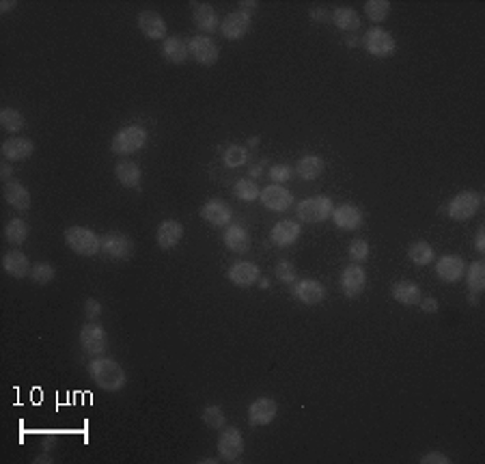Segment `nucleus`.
I'll return each instance as SVG.
<instances>
[{
  "label": "nucleus",
  "mask_w": 485,
  "mask_h": 464,
  "mask_svg": "<svg viewBox=\"0 0 485 464\" xmlns=\"http://www.w3.org/2000/svg\"><path fill=\"white\" fill-rule=\"evenodd\" d=\"M65 242L76 255L82 257H93L102 251V238L86 227H70L65 231Z\"/></svg>",
  "instance_id": "f03ea898"
},
{
  "label": "nucleus",
  "mask_w": 485,
  "mask_h": 464,
  "mask_svg": "<svg viewBox=\"0 0 485 464\" xmlns=\"http://www.w3.org/2000/svg\"><path fill=\"white\" fill-rule=\"evenodd\" d=\"M84 316H86V320H97L102 316V304L95 298H86L84 300Z\"/></svg>",
  "instance_id": "a18cd8bd"
},
{
  "label": "nucleus",
  "mask_w": 485,
  "mask_h": 464,
  "mask_svg": "<svg viewBox=\"0 0 485 464\" xmlns=\"http://www.w3.org/2000/svg\"><path fill=\"white\" fill-rule=\"evenodd\" d=\"M192 20L198 31H203L207 35L216 33L220 29V22H218V15H216V9L212 5H194V11H192Z\"/></svg>",
  "instance_id": "a878e982"
},
{
  "label": "nucleus",
  "mask_w": 485,
  "mask_h": 464,
  "mask_svg": "<svg viewBox=\"0 0 485 464\" xmlns=\"http://www.w3.org/2000/svg\"><path fill=\"white\" fill-rule=\"evenodd\" d=\"M363 46L369 54L378 56V59H386L392 56L397 50V43L392 39V35L384 29H369L363 37Z\"/></svg>",
  "instance_id": "39448f33"
},
{
  "label": "nucleus",
  "mask_w": 485,
  "mask_h": 464,
  "mask_svg": "<svg viewBox=\"0 0 485 464\" xmlns=\"http://www.w3.org/2000/svg\"><path fill=\"white\" fill-rule=\"evenodd\" d=\"M233 192H235V196L239 199V201H244V203L257 201V199H259V194H261L259 186H257L253 180H244V178L235 182V188H233Z\"/></svg>",
  "instance_id": "e433bc0d"
},
{
  "label": "nucleus",
  "mask_w": 485,
  "mask_h": 464,
  "mask_svg": "<svg viewBox=\"0 0 485 464\" xmlns=\"http://www.w3.org/2000/svg\"><path fill=\"white\" fill-rule=\"evenodd\" d=\"M333 22H335V26L341 29V31H358L360 24H363L358 11L356 9H349V7L335 9L333 11Z\"/></svg>",
  "instance_id": "2f4dec72"
},
{
  "label": "nucleus",
  "mask_w": 485,
  "mask_h": 464,
  "mask_svg": "<svg viewBox=\"0 0 485 464\" xmlns=\"http://www.w3.org/2000/svg\"><path fill=\"white\" fill-rule=\"evenodd\" d=\"M466 272V261L459 255H443L436 261V274L445 283H457Z\"/></svg>",
  "instance_id": "4468645a"
},
{
  "label": "nucleus",
  "mask_w": 485,
  "mask_h": 464,
  "mask_svg": "<svg viewBox=\"0 0 485 464\" xmlns=\"http://www.w3.org/2000/svg\"><path fill=\"white\" fill-rule=\"evenodd\" d=\"M276 277L278 281L283 283H287V285H294L296 283V268H294V263L289 259H280L276 263Z\"/></svg>",
  "instance_id": "79ce46f5"
},
{
  "label": "nucleus",
  "mask_w": 485,
  "mask_h": 464,
  "mask_svg": "<svg viewBox=\"0 0 485 464\" xmlns=\"http://www.w3.org/2000/svg\"><path fill=\"white\" fill-rule=\"evenodd\" d=\"M483 290H485V261L477 259L468 268V292L479 296Z\"/></svg>",
  "instance_id": "f704fd0d"
},
{
  "label": "nucleus",
  "mask_w": 485,
  "mask_h": 464,
  "mask_svg": "<svg viewBox=\"0 0 485 464\" xmlns=\"http://www.w3.org/2000/svg\"><path fill=\"white\" fill-rule=\"evenodd\" d=\"M239 7H241V11H253V9H257L259 7V3H257V0H246V3H244V0H241V3H239Z\"/></svg>",
  "instance_id": "603ef678"
},
{
  "label": "nucleus",
  "mask_w": 485,
  "mask_h": 464,
  "mask_svg": "<svg viewBox=\"0 0 485 464\" xmlns=\"http://www.w3.org/2000/svg\"><path fill=\"white\" fill-rule=\"evenodd\" d=\"M162 56L173 65H184L190 56L188 41H184L182 37H166L162 43Z\"/></svg>",
  "instance_id": "b1692460"
},
{
  "label": "nucleus",
  "mask_w": 485,
  "mask_h": 464,
  "mask_svg": "<svg viewBox=\"0 0 485 464\" xmlns=\"http://www.w3.org/2000/svg\"><path fill=\"white\" fill-rule=\"evenodd\" d=\"M80 346L86 355H104L108 348L106 328L95 322H86L80 330Z\"/></svg>",
  "instance_id": "0eeeda50"
},
{
  "label": "nucleus",
  "mask_w": 485,
  "mask_h": 464,
  "mask_svg": "<svg viewBox=\"0 0 485 464\" xmlns=\"http://www.w3.org/2000/svg\"><path fill=\"white\" fill-rule=\"evenodd\" d=\"M367 285V272L358 263H349L341 272V290L347 298H356Z\"/></svg>",
  "instance_id": "ddd939ff"
},
{
  "label": "nucleus",
  "mask_w": 485,
  "mask_h": 464,
  "mask_svg": "<svg viewBox=\"0 0 485 464\" xmlns=\"http://www.w3.org/2000/svg\"><path fill=\"white\" fill-rule=\"evenodd\" d=\"M138 29L147 39L153 41H164L166 39V22L158 11H141L138 13Z\"/></svg>",
  "instance_id": "2eb2a0df"
},
{
  "label": "nucleus",
  "mask_w": 485,
  "mask_h": 464,
  "mask_svg": "<svg viewBox=\"0 0 485 464\" xmlns=\"http://www.w3.org/2000/svg\"><path fill=\"white\" fill-rule=\"evenodd\" d=\"M475 247H477V253H479V255L485 253V227H479L477 238H475Z\"/></svg>",
  "instance_id": "09e8293b"
},
{
  "label": "nucleus",
  "mask_w": 485,
  "mask_h": 464,
  "mask_svg": "<svg viewBox=\"0 0 485 464\" xmlns=\"http://www.w3.org/2000/svg\"><path fill=\"white\" fill-rule=\"evenodd\" d=\"M24 115L19 113L17 108H3L0 110V125H3L7 132H19L24 130Z\"/></svg>",
  "instance_id": "c9c22d12"
},
{
  "label": "nucleus",
  "mask_w": 485,
  "mask_h": 464,
  "mask_svg": "<svg viewBox=\"0 0 485 464\" xmlns=\"http://www.w3.org/2000/svg\"><path fill=\"white\" fill-rule=\"evenodd\" d=\"M251 24H253L251 13L241 11V9L239 11H231L223 20V24H220V33H223V37L229 39V41H237V39H241L251 31Z\"/></svg>",
  "instance_id": "9b49d317"
},
{
  "label": "nucleus",
  "mask_w": 485,
  "mask_h": 464,
  "mask_svg": "<svg viewBox=\"0 0 485 464\" xmlns=\"http://www.w3.org/2000/svg\"><path fill=\"white\" fill-rule=\"evenodd\" d=\"M13 7H15V0H5V3H0V11H3V13L11 11Z\"/></svg>",
  "instance_id": "864d4df0"
},
{
  "label": "nucleus",
  "mask_w": 485,
  "mask_h": 464,
  "mask_svg": "<svg viewBox=\"0 0 485 464\" xmlns=\"http://www.w3.org/2000/svg\"><path fill=\"white\" fill-rule=\"evenodd\" d=\"M184 238V225L180 223V220H164V223L158 227V233H156V240H158V247L162 251H168L173 247H177L180 242Z\"/></svg>",
  "instance_id": "412c9836"
},
{
  "label": "nucleus",
  "mask_w": 485,
  "mask_h": 464,
  "mask_svg": "<svg viewBox=\"0 0 485 464\" xmlns=\"http://www.w3.org/2000/svg\"><path fill=\"white\" fill-rule=\"evenodd\" d=\"M333 223L339 229L354 231L363 225V212L351 203H341L333 210Z\"/></svg>",
  "instance_id": "6ab92c4d"
},
{
  "label": "nucleus",
  "mask_w": 485,
  "mask_h": 464,
  "mask_svg": "<svg viewBox=\"0 0 485 464\" xmlns=\"http://www.w3.org/2000/svg\"><path fill=\"white\" fill-rule=\"evenodd\" d=\"M434 249L429 242L421 240V242H414V245L410 247L408 251V257L412 263H416V266H429V263H434Z\"/></svg>",
  "instance_id": "72a5a7b5"
},
{
  "label": "nucleus",
  "mask_w": 485,
  "mask_h": 464,
  "mask_svg": "<svg viewBox=\"0 0 485 464\" xmlns=\"http://www.w3.org/2000/svg\"><path fill=\"white\" fill-rule=\"evenodd\" d=\"M201 218L214 227H227L233 218V212L225 201H220V199H209L201 208Z\"/></svg>",
  "instance_id": "f3484780"
},
{
  "label": "nucleus",
  "mask_w": 485,
  "mask_h": 464,
  "mask_svg": "<svg viewBox=\"0 0 485 464\" xmlns=\"http://www.w3.org/2000/svg\"><path fill=\"white\" fill-rule=\"evenodd\" d=\"M294 173H296V169H292L289 164H274V167L270 169V180H272L274 184L289 182V180L294 178Z\"/></svg>",
  "instance_id": "37998d69"
},
{
  "label": "nucleus",
  "mask_w": 485,
  "mask_h": 464,
  "mask_svg": "<svg viewBox=\"0 0 485 464\" xmlns=\"http://www.w3.org/2000/svg\"><path fill=\"white\" fill-rule=\"evenodd\" d=\"M311 17H313V20H317V22H326V20H330V15H328V13H326V9H321V7L311 9Z\"/></svg>",
  "instance_id": "3c124183"
},
{
  "label": "nucleus",
  "mask_w": 485,
  "mask_h": 464,
  "mask_svg": "<svg viewBox=\"0 0 485 464\" xmlns=\"http://www.w3.org/2000/svg\"><path fill=\"white\" fill-rule=\"evenodd\" d=\"M259 196H261V203L266 206L268 210H272V212H285V210H289L292 203H294V194L280 184L266 186L261 190Z\"/></svg>",
  "instance_id": "f8f14e48"
},
{
  "label": "nucleus",
  "mask_w": 485,
  "mask_h": 464,
  "mask_svg": "<svg viewBox=\"0 0 485 464\" xmlns=\"http://www.w3.org/2000/svg\"><path fill=\"white\" fill-rule=\"evenodd\" d=\"M296 173H298V178H302L306 182H313L324 173V160L319 156H304L298 160Z\"/></svg>",
  "instance_id": "7c9ffc66"
},
{
  "label": "nucleus",
  "mask_w": 485,
  "mask_h": 464,
  "mask_svg": "<svg viewBox=\"0 0 485 464\" xmlns=\"http://www.w3.org/2000/svg\"><path fill=\"white\" fill-rule=\"evenodd\" d=\"M300 233H302V229H300L298 223H294V220H280V223H276L272 227L270 238H272V242L276 247H292L294 242L300 238Z\"/></svg>",
  "instance_id": "393cba45"
},
{
  "label": "nucleus",
  "mask_w": 485,
  "mask_h": 464,
  "mask_svg": "<svg viewBox=\"0 0 485 464\" xmlns=\"http://www.w3.org/2000/svg\"><path fill=\"white\" fill-rule=\"evenodd\" d=\"M89 373H91L93 382L104 391H121L127 382L123 367L117 361L106 359V357L93 359L89 365Z\"/></svg>",
  "instance_id": "f257e3e1"
},
{
  "label": "nucleus",
  "mask_w": 485,
  "mask_h": 464,
  "mask_svg": "<svg viewBox=\"0 0 485 464\" xmlns=\"http://www.w3.org/2000/svg\"><path fill=\"white\" fill-rule=\"evenodd\" d=\"M292 294H294L300 302H304V304H319V302H324V298H326V287H324L319 281L304 279V281L294 283Z\"/></svg>",
  "instance_id": "a211bd4d"
},
{
  "label": "nucleus",
  "mask_w": 485,
  "mask_h": 464,
  "mask_svg": "<svg viewBox=\"0 0 485 464\" xmlns=\"http://www.w3.org/2000/svg\"><path fill=\"white\" fill-rule=\"evenodd\" d=\"M390 13V3L388 0H369V3H365V15L371 20V22H384Z\"/></svg>",
  "instance_id": "4c0bfd02"
},
{
  "label": "nucleus",
  "mask_w": 485,
  "mask_h": 464,
  "mask_svg": "<svg viewBox=\"0 0 485 464\" xmlns=\"http://www.w3.org/2000/svg\"><path fill=\"white\" fill-rule=\"evenodd\" d=\"M35 151V145L31 139H24V137H11L3 143V156L9 160V162H22L33 156Z\"/></svg>",
  "instance_id": "aec40b11"
},
{
  "label": "nucleus",
  "mask_w": 485,
  "mask_h": 464,
  "mask_svg": "<svg viewBox=\"0 0 485 464\" xmlns=\"http://www.w3.org/2000/svg\"><path fill=\"white\" fill-rule=\"evenodd\" d=\"M392 298L397 302L406 304V307H412V304L421 302L423 294H421V287H418L416 283H412V281H397L392 285Z\"/></svg>",
  "instance_id": "bb28decb"
},
{
  "label": "nucleus",
  "mask_w": 485,
  "mask_h": 464,
  "mask_svg": "<svg viewBox=\"0 0 485 464\" xmlns=\"http://www.w3.org/2000/svg\"><path fill=\"white\" fill-rule=\"evenodd\" d=\"M29 238V225L22 218H11L5 225V240L13 247H19L22 242H26Z\"/></svg>",
  "instance_id": "473e14b6"
},
{
  "label": "nucleus",
  "mask_w": 485,
  "mask_h": 464,
  "mask_svg": "<svg viewBox=\"0 0 485 464\" xmlns=\"http://www.w3.org/2000/svg\"><path fill=\"white\" fill-rule=\"evenodd\" d=\"M246 160H248V151H246V147H241V145H229L227 151H225V156H223V162L229 169L244 167Z\"/></svg>",
  "instance_id": "58836bf2"
},
{
  "label": "nucleus",
  "mask_w": 485,
  "mask_h": 464,
  "mask_svg": "<svg viewBox=\"0 0 485 464\" xmlns=\"http://www.w3.org/2000/svg\"><path fill=\"white\" fill-rule=\"evenodd\" d=\"M56 270L54 266H50V263L41 261V263H35V266L31 268V279L37 283V285H48L52 279H54Z\"/></svg>",
  "instance_id": "ea45409f"
},
{
  "label": "nucleus",
  "mask_w": 485,
  "mask_h": 464,
  "mask_svg": "<svg viewBox=\"0 0 485 464\" xmlns=\"http://www.w3.org/2000/svg\"><path fill=\"white\" fill-rule=\"evenodd\" d=\"M470 304H477V294H470Z\"/></svg>",
  "instance_id": "6e6d98bb"
},
{
  "label": "nucleus",
  "mask_w": 485,
  "mask_h": 464,
  "mask_svg": "<svg viewBox=\"0 0 485 464\" xmlns=\"http://www.w3.org/2000/svg\"><path fill=\"white\" fill-rule=\"evenodd\" d=\"M0 178H3V182H11L13 178V167L11 164H3V169H0Z\"/></svg>",
  "instance_id": "8fccbe9b"
},
{
  "label": "nucleus",
  "mask_w": 485,
  "mask_h": 464,
  "mask_svg": "<svg viewBox=\"0 0 485 464\" xmlns=\"http://www.w3.org/2000/svg\"><path fill=\"white\" fill-rule=\"evenodd\" d=\"M31 261L22 251H9L3 257V270L13 279H24L31 274Z\"/></svg>",
  "instance_id": "5701e85b"
},
{
  "label": "nucleus",
  "mask_w": 485,
  "mask_h": 464,
  "mask_svg": "<svg viewBox=\"0 0 485 464\" xmlns=\"http://www.w3.org/2000/svg\"><path fill=\"white\" fill-rule=\"evenodd\" d=\"M188 48H190V54L194 56V61L205 65V68H212V65L218 63L220 50H218L216 41L209 35H196V37H192L188 41Z\"/></svg>",
  "instance_id": "1a4fd4ad"
},
{
  "label": "nucleus",
  "mask_w": 485,
  "mask_h": 464,
  "mask_svg": "<svg viewBox=\"0 0 485 464\" xmlns=\"http://www.w3.org/2000/svg\"><path fill=\"white\" fill-rule=\"evenodd\" d=\"M218 454L225 462H235L244 454V436L237 428H225L218 438Z\"/></svg>",
  "instance_id": "6e6552de"
},
{
  "label": "nucleus",
  "mask_w": 485,
  "mask_h": 464,
  "mask_svg": "<svg viewBox=\"0 0 485 464\" xmlns=\"http://www.w3.org/2000/svg\"><path fill=\"white\" fill-rule=\"evenodd\" d=\"M481 208V194L475 190H464L451 199L449 216L453 220H470Z\"/></svg>",
  "instance_id": "423d86ee"
},
{
  "label": "nucleus",
  "mask_w": 485,
  "mask_h": 464,
  "mask_svg": "<svg viewBox=\"0 0 485 464\" xmlns=\"http://www.w3.org/2000/svg\"><path fill=\"white\" fill-rule=\"evenodd\" d=\"M203 424L212 430H220L225 424H227V417L223 412V408L220 406H207L203 410Z\"/></svg>",
  "instance_id": "a19ab883"
},
{
  "label": "nucleus",
  "mask_w": 485,
  "mask_h": 464,
  "mask_svg": "<svg viewBox=\"0 0 485 464\" xmlns=\"http://www.w3.org/2000/svg\"><path fill=\"white\" fill-rule=\"evenodd\" d=\"M145 143H147V130L141 125H127L113 137L110 149H113L117 156H129V153L141 151Z\"/></svg>",
  "instance_id": "20e7f679"
},
{
  "label": "nucleus",
  "mask_w": 485,
  "mask_h": 464,
  "mask_svg": "<svg viewBox=\"0 0 485 464\" xmlns=\"http://www.w3.org/2000/svg\"><path fill=\"white\" fill-rule=\"evenodd\" d=\"M115 175L121 182V186H125V188H136L141 184V178H143L141 167L132 160H119L115 167Z\"/></svg>",
  "instance_id": "c85d7f7f"
},
{
  "label": "nucleus",
  "mask_w": 485,
  "mask_h": 464,
  "mask_svg": "<svg viewBox=\"0 0 485 464\" xmlns=\"http://www.w3.org/2000/svg\"><path fill=\"white\" fill-rule=\"evenodd\" d=\"M259 173H261V167H255V169H251V175H253V178H257Z\"/></svg>",
  "instance_id": "5fc2aeb1"
},
{
  "label": "nucleus",
  "mask_w": 485,
  "mask_h": 464,
  "mask_svg": "<svg viewBox=\"0 0 485 464\" xmlns=\"http://www.w3.org/2000/svg\"><path fill=\"white\" fill-rule=\"evenodd\" d=\"M278 412V404L272 397H257V400L248 406V422L251 426H268L274 422Z\"/></svg>",
  "instance_id": "dca6fc26"
},
{
  "label": "nucleus",
  "mask_w": 485,
  "mask_h": 464,
  "mask_svg": "<svg viewBox=\"0 0 485 464\" xmlns=\"http://www.w3.org/2000/svg\"><path fill=\"white\" fill-rule=\"evenodd\" d=\"M227 277L237 287H251L259 281V268L253 261H235L229 268Z\"/></svg>",
  "instance_id": "4be33fe9"
},
{
  "label": "nucleus",
  "mask_w": 485,
  "mask_h": 464,
  "mask_svg": "<svg viewBox=\"0 0 485 464\" xmlns=\"http://www.w3.org/2000/svg\"><path fill=\"white\" fill-rule=\"evenodd\" d=\"M434 462L436 464H449V458L445 454H440V451H431V454L421 458V464H434Z\"/></svg>",
  "instance_id": "49530a36"
},
{
  "label": "nucleus",
  "mask_w": 485,
  "mask_h": 464,
  "mask_svg": "<svg viewBox=\"0 0 485 464\" xmlns=\"http://www.w3.org/2000/svg\"><path fill=\"white\" fill-rule=\"evenodd\" d=\"M102 251L110 259H129L134 253V242L121 231H110L102 238Z\"/></svg>",
  "instance_id": "9d476101"
},
{
  "label": "nucleus",
  "mask_w": 485,
  "mask_h": 464,
  "mask_svg": "<svg viewBox=\"0 0 485 464\" xmlns=\"http://www.w3.org/2000/svg\"><path fill=\"white\" fill-rule=\"evenodd\" d=\"M5 199L7 203L15 210H29L31 208V192L24 184H19L15 180L5 184Z\"/></svg>",
  "instance_id": "cd10ccee"
},
{
  "label": "nucleus",
  "mask_w": 485,
  "mask_h": 464,
  "mask_svg": "<svg viewBox=\"0 0 485 464\" xmlns=\"http://www.w3.org/2000/svg\"><path fill=\"white\" fill-rule=\"evenodd\" d=\"M349 257L354 259L356 263L358 261H367V257H369V245L365 240H354L349 245Z\"/></svg>",
  "instance_id": "c03bdc74"
},
{
  "label": "nucleus",
  "mask_w": 485,
  "mask_h": 464,
  "mask_svg": "<svg viewBox=\"0 0 485 464\" xmlns=\"http://www.w3.org/2000/svg\"><path fill=\"white\" fill-rule=\"evenodd\" d=\"M418 304H421V309L425 314H436L438 311V300L436 298H421V302H418Z\"/></svg>",
  "instance_id": "de8ad7c7"
},
{
  "label": "nucleus",
  "mask_w": 485,
  "mask_h": 464,
  "mask_svg": "<svg viewBox=\"0 0 485 464\" xmlns=\"http://www.w3.org/2000/svg\"><path fill=\"white\" fill-rule=\"evenodd\" d=\"M333 199L317 194V196H308L296 206V214L304 223H324L330 216H333Z\"/></svg>",
  "instance_id": "7ed1b4c3"
},
{
  "label": "nucleus",
  "mask_w": 485,
  "mask_h": 464,
  "mask_svg": "<svg viewBox=\"0 0 485 464\" xmlns=\"http://www.w3.org/2000/svg\"><path fill=\"white\" fill-rule=\"evenodd\" d=\"M225 245L233 253H246L251 249V235L241 225H231L225 231Z\"/></svg>",
  "instance_id": "c756f323"
}]
</instances>
